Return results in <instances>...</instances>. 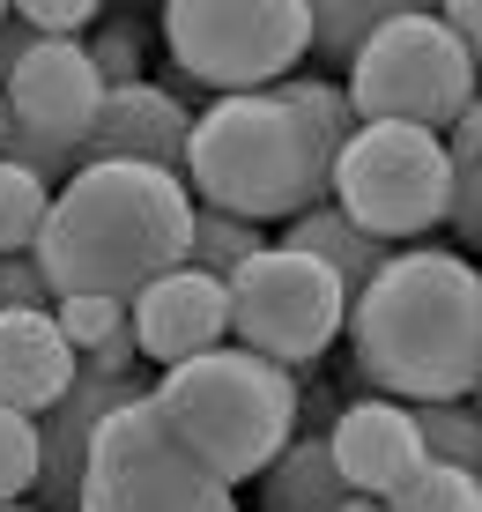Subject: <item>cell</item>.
Wrapping results in <instances>:
<instances>
[{"instance_id": "6da1fadb", "label": "cell", "mask_w": 482, "mask_h": 512, "mask_svg": "<svg viewBox=\"0 0 482 512\" xmlns=\"http://www.w3.org/2000/svg\"><path fill=\"white\" fill-rule=\"evenodd\" d=\"M356 104L327 75H290L253 97H216L193 112L186 186L193 208L245 223H297L305 208L334 201V156L356 141Z\"/></svg>"}, {"instance_id": "7a4b0ae2", "label": "cell", "mask_w": 482, "mask_h": 512, "mask_svg": "<svg viewBox=\"0 0 482 512\" xmlns=\"http://www.w3.org/2000/svg\"><path fill=\"white\" fill-rule=\"evenodd\" d=\"M349 357L379 401L431 409L482 386V268L445 245H408L349 297Z\"/></svg>"}, {"instance_id": "3957f363", "label": "cell", "mask_w": 482, "mask_h": 512, "mask_svg": "<svg viewBox=\"0 0 482 512\" xmlns=\"http://www.w3.org/2000/svg\"><path fill=\"white\" fill-rule=\"evenodd\" d=\"M193 186L149 164H89L52 193L38 238V268L60 297H112L134 305L149 282L186 268L193 253Z\"/></svg>"}, {"instance_id": "277c9868", "label": "cell", "mask_w": 482, "mask_h": 512, "mask_svg": "<svg viewBox=\"0 0 482 512\" xmlns=\"http://www.w3.org/2000/svg\"><path fill=\"white\" fill-rule=\"evenodd\" d=\"M149 401L164 409L171 431L201 453V468L223 475L230 490L260 483V475L282 461V446L297 438V416H305L297 372H282V364H267L238 342L164 372L149 386Z\"/></svg>"}, {"instance_id": "5b68a950", "label": "cell", "mask_w": 482, "mask_h": 512, "mask_svg": "<svg viewBox=\"0 0 482 512\" xmlns=\"http://www.w3.org/2000/svg\"><path fill=\"white\" fill-rule=\"evenodd\" d=\"M349 104L364 127H423V134H453L460 112L482 97V67L468 38L445 23V8H416L401 0L371 45L349 67Z\"/></svg>"}, {"instance_id": "8992f818", "label": "cell", "mask_w": 482, "mask_h": 512, "mask_svg": "<svg viewBox=\"0 0 482 512\" xmlns=\"http://www.w3.org/2000/svg\"><path fill=\"white\" fill-rule=\"evenodd\" d=\"M164 45L171 75L201 97H253L312 52V0H171Z\"/></svg>"}, {"instance_id": "52a82bcc", "label": "cell", "mask_w": 482, "mask_h": 512, "mask_svg": "<svg viewBox=\"0 0 482 512\" xmlns=\"http://www.w3.org/2000/svg\"><path fill=\"white\" fill-rule=\"evenodd\" d=\"M75 512H238V490L223 475H208L201 453L141 394L97 431Z\"/></svg>"}, {"instance_id": "ba28073f", "label": "cell", "mask_w": 482, "mask_h": 512, "mask_svg": "<svg viewBox=\"0 0 482 512\" xmlns=\"http://www.w3.org/2000/svg\"><path fill=\"white\" fill-rule=\"evenodd\" d=\"M334 208L356 231L408 245L453 216V156L445 134L423 127H356V141L334 156Z\"/></svg>"}, {"instance_id": "9c48e42d", "label": "cell", "mask_w": 482, "mask_h": 512, "mask_svg": "<svg viewBox=\"0 0 482 512\" xmlns=\"http://www.w3.org/2000/svg\"><path fill=\"white\" fill-rule=\"evenodd\" d=\"M230 334H238V349L282 364V372H305L334 349V334H349V290L312 253L267 245L230 282Z\"/></svg>"}, {"instance_id": "30bf717a", "label": "cell", "mask_w": 482, "mask_h": 512, "mask_svg": "<svg viewBox=\"0 0 482 512\" xmlns=\"http://www.w3.org/2000/svg\"><path fill=\"white\" fill-rule=\"evenodd\" d=\"M141 394H149L141 379H104L89 364L75 372V386L38 416V490H30L38 512H75L82 505V475H89V453H97V431Z\"/></svg>"}, {"instance_id": "8fae6325", "label": "cell", "mask_w": 482, "mask_h": 512, "mask_svg": "<svg viewBox=\"0 0 482 512\" xmlns=\"http://www.w3.org/2000/svg\"><path fill=\"white\" fill-rule=\"evenodd\" d=\"M0 104H8V127L15 134L52 141V149L75 156L82 134H89V119H97V104H104V82H97V67H89L82 38L75 45H45L38 38V45H30V60L8 75ZM75 164H82V156H75Z\"/></svg>"}, {"instance_id": "7c38bea8", "label": "cell", "mask_w": 482, "mask_h": 512, "mask_svg": "<svg viewBox=\"0 0 482 512\" xmlns=\"http://www.w3.org/2000/svg\"><path fill=\"white\" fill-rule=\"evenodd\" d=\"M186 149H193V112L178 104L164 82H127V90H104L97 119L82 134V171L89 164H149V171H171L186 179Z\"/></svg>"}, {"instance_id": "4fadbf2b", "label": "cell", "mask_w": 482, "mask_h": 512, "mask_svg": "<svg viewBox=\"0 0 482 512\" xmlns=\"http://www.w3.org/2000/svg\"><path fill=\"white\" fill-rule=\"evenodd\" d=\"M127 327H134L141 357L178 372V364L208 357V349H230V282L201 275V268H178L127 305Z\"/></svg>"}, {"instance_id": "5bb4252c", "label": "cell", "mask_w": 482, "mask_h": 512, "mask_svg": "<svg viewBox=\"0 0 482 512\" xmlns=\"http://www.w3.org/2000/svg\"><path fill=\"white\" fill-rule=\"evenodd\" d=\"M327 453L334 468H342V483L356 498H394L408 475L423 468V438H416V409H401V401H349V409H334V431H327Z\"/></svg>"}, {"instance_id": "9a60e30c", "label": "cell", "mask_w": 482, "mask_h": 512, "mask_svg": "<svg viewBox=\"0 0 482 512\" xmlns=\"http://www.w3.org/2000/svg\"><path fill=\"white\" fill-rule=\"evenodd\" d=\"M75 372H82V357L67 349L52 312H0V409L45 416L75 386Z\"/></svg>"}, {"instance_id": "2e32d148", "label": "cell", "mask_w": 482, "mask_h": 512, "mask_svg": "<svg viewBox=\"0 0 482 512\" xmlns=\"http://www.w3.org/2000/svg\"><path fill=\"white\" fill-rule=\"evenodd\" d=\"M282 245H290V253H312L319 268H334L349 297H364L371 282L386 275V260H394V245L371 238V231H356L334 201H319V208H305L297 223H282Z\"/></svg>"}, {"instance_id": "e0dca14e", "label": "cell", "mask_w": 482, "mask_h": 512, "mask_svg": "<svg viewBox=\"0 0 482 512\" xmlns=\"http://www.w3.org/2000/svg\"><path fill=\"white\" fill-rule=\"evenodd\" d=\"M349 483L327 453V431H297L282 446V461L260 475V512H342Z\"/></svg>"}, {"instance_id": "ac0fdd59", "label": "cell", "mask_w": 482, "mask_h": 512, "mask_svg": "<svg viewBox=\"0 0 482 512\" xmlns=\"http://www.w3.org/2000/svg\"><path fill=\"white\" fill-rule=\"evenodd\" d=\"M416 438H423V461L482 475V401H431V409H416Z\"/></svg>"}, {"instance_id": "d6986e66", "label": "cell", "mask_w": 482, "mask_h": 512, "mask_svg": "<svg viewBox=\"0 0 482 512\" xmlns=\"http://www.w3.org/2000/svg\"><path fill=\"white\" fill-rule=\"evenodd\" d=\"M445 156H453V238L482 245V97L460 112V127L445 134Z\"/></svg>"}, {"instance_id": "ffe728a7", "label": "cell", "mask_w": 482, "mask_h": 512, "mask_svg": "<svg viewBox=\"0 0 482 512\" xmlns=\"http://www.w3.org/2000/svg\"><path fill=\"white\" fill-rule=\"evenodd\" d=\"M394 8L401 0H312V52L327 67H356V52L371 45V30Z\"/></svg>"}, {"instance_id": "44dd1931", "label": "cell", "mask_w": 482, "mask_h": 512, "mask_svg": "<svg viewBox=\"0 0 482 512\" xmlns=\"http://www.w3.org/2000/svg\"><path fill=\"white\" fill-rule=\"evenodd\" d=\"M260 253H267L260 223L216 216V208H201V216H193V253H186V268H201V275H216V282H238V268H245V260H260Z\"/></svg>"}, {"instance_id": "7402d4cb", "label": "cell", "mask_w": 482, "mask_h": 512, "mask_svg": "<svg viewBox=\"0 0 482 512\" xmlns=\"http://www.w3.org/2000/svg\"><path fill=\"white\" fill-rule=\"evenodd\" d=\"M45 216H52V186L0 156V260H8V253H38Z\"/></svg>"}, {"instance_id": "603a6c76", "label": "cell", "mask_w": 482, "mask_h": 512, "mask_svg": "<svg viewBox=\"0 0 482 512\" xmlns=\"http://www.w3.org/2000/svg\"><path fill=\"white\" fill-rule=\"evenodd\" d=\"M386 512H482V475H460V468L423 461L394 498H386Z\"/></svg>"}, {"instance_id": "cb8c5ba5", "label": "cell", "mask_w": 482, "mask_h": 512, "mask_svg": "<svg viewBox=\"0 0 482 512\" xmlns=\"http://www.w3.org/2000/svg\"><path fill=\"white\" fill-rule=\"evenodd\" d=\"M38 490V416L0 409V505H23Z\"/></svg>"}, {"instance_id": "d4e9b609", "label": "cell", "mask_w": 482, "mask_h": 512, "mask_svg": "<svg viewBox=\"0 0 482 512\" xmlns=\"http://www.w3.org/2000/svg\"><path fill=\"white\" fill-rule=\"evenodd\" d=\"M82 52H89V67H97L104 90H127V82H141V38H134V15H127V8L104 15L97 38H82Z\"/></svg>"}, {"instance_id": "484cf974", "label": "cell", "mask_w": 482, "mask_h": 512, "mask_svg": "<svg viewBox=\"0 0 482 512\" xmlns=\"http://www.w3.org/2000/svg\"><path fill=\"white\" fill-rule=\"evenodd\" d=\"M52 320H60V334H67L75 357H97L112 334H127V305H112V297H60Z\"/></svg>"}, {"instance_id": "4316f807", "label": "cell", "mask_w": 482, "mask_h": 512, "mask_svg": "<svg viewBox=\"0 0 482 512\" xmlns=\"http://www.w3.org/2000/svg\"><path fill=\"white\" fill-rule=\"evenodd\" d=\"M15 23L45 45H75V30H97L104 8H89V0H15Z\"/></svg>"}, {"instance_id": "83f0119b", "label": "cell", "mask_w": 482, "mask_h": 512, "mask_svg": "<svg viewBox=\"0 0 482 512\" xmlns=\"http://www.w3.org/2000/svg\"><path fill=\"white\" fill-rule=\"evenodd\" d=\"M0 312H52L38 253H8V260H0Z\"/></svg>"}, {"instance_id": "f1b7e54d", "label": "cell", "mask_w": 482, "mask_h": 512, "mask_svg": "<svg viewBox=\"0 0 482 512\" xmlns=\"http://www.w3.org/2000/svg\"><path fill=\"white\" fill-rule=\"evenodd\" d=\"M30 45H38V38H30V30L15 23V8H8V23H0V90H8V75L30 60Z\"/></svg>"}, {"instance_id": "f546056e", "label": "cell", "mask_w": 482, "mask_h": 512, "mask_svg": "<svg viewBox=\"0 0 482 512\" xmlns=\"http://www.w3.org/2000/svg\"><path fill=\"white\" fill-rule=\"evenodd\" d=\"M445 23H453L460 38H468V52H475V67H482V0H453V8H445Z\"/></svg>"}, {"instance_id": "4dcf8cb0", "label": "cell", "mask_w": 482, "mask_h": 512, "mask_svg": "<svg viewBox=\"0 0 482 512\" xmlns=\"http://www.w3.org/2000/svg\"><path fill=\"white\" fill-rule=\"evenodd\" d=\"M342 512H386V498H356V490H349V505Z\"/></svg>"}, {"instance_id": "1f68e13d", "label": "cell", "mask_w": 482, "mask_h": 512, "mask_svg": "<svg viewBox=\"0 0 482 512\" xmlns=\"http://www.w3.org/2000/svg\"><path fill=\"white\" fill-rule=\"evenodd\" d=\"M0 512H30V505H0Z\"/></svg>"}, {"instance_id": "d6a6232c", "label": "cell", "mask_w": 482, "mask_h": 512, "mask_svg": "<svg viewBox=\"0 0 482 512\" xmlns=\"http://www.w3.org/2000/svg\"><path fill=\"white\" fill-rule=\"evenodd\" d=\"M0 127H8V104H0Z\"/></svg>"}, {"instance_id": "836d02e7", "label": "cell", "mask_w": 482, "mask_h": 512, "mask_svg": "<svg viewBox=\"0 0 482 512\" xmlns=\"http://www.w3.org/2000/svg\"><path fill=\"white\" fill-rule=\"evenodd\" d=\"M0 23H8V8H0Z\"/></svg>"}, {"instance_id": "e575fe53", "label": "cell", "mask_w": 482, "mask_h": 512, "mask_svg": "<svg viewBox=\"0 0 482 512\" xmlns=\"http://www.w3.org/2000/svg\"><path fill=\"white\" fill-rule=\"evenodd\" d=\"M475 394H482V386H475Z\"/></svg>"}]
</instances>
